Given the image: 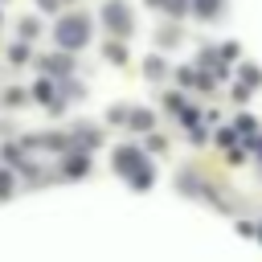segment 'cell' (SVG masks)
<instances>
[{
  "label": "cell",
  "instance_id": "6da1fadb",
  "mask_svg": "<svg viewBox=\"0 0 262 262\" xmlns=\"http://www.w3.org/2000/svg\"><path fill=\"white\" fill-rule=\"evenodd\" d=\"M53 37H57V45H61V49H78V45H86L90 25H86V16H61Z\"/></svg>",
  "mask_w": 262,
  "mask_h": 262
},
{
  "label": "cell",
  "instance_id": "7a4b0ae2",
  "mask_svg": "<svg viewBox=\"0 0 262 262\" xmlns=\"http://www.w3.org/2000/svg\"><path fill=\"white\" fill-rule=\"evenodd\" d=\"M102 20H106V25L115 29V33H127V29H131V12H127V8L119 4V0H115V4H106V12H102Z\"/></svg>",
  "mask_w": 262,
  "mask_h": 262
},
{
  "label": "cell",
  "instance_id": "3957f363",
  "mask_svg": "<svg viewBox=\"0 0 262 262\" xmlns=\"http://www.w3.org/2000/svg\"><path fill=\"white\" fill-rule=\"evenodd\" d=\"M139 164H143V151H139V147H119V151H115V168H119L123 176H131Z\"/></svg>",
  "mask_w": 262,
  "mask_h": 262
},
{
  "label": "cell",
  "instance_id": "277c9868",
  "mask_svg": "<svg viewBox=\"0 0 262 262\" xmlns=\"http://www.w3.org/2000/svg\"><path fill=\"white\" fill-rule=\"evenodd\" d=\"M86 168H90L86 156H70V160H66V172H70V176H86Z\"/></svg>",
  "mask_w": 262,
  "mask_h": 262
},
{
  "label": "cell",
  "instance_id": "5b68a950",
  "mask_svg": "<svg viewBox=\"0 0 262 262\" xmlns=\"http://www.w3.org/2000/svg\"><path fill=\"white\" fill-rule=\"evenodd\" d=\"M41 66H45V70H53V74H70V57H61V53H57V57H45Z\"/></svg>",
  "mask_w": 262,
  "mask_h": 262
},
{
  "label": "cell",
  "instance_id": "8992f818",
  "mask_svg": "<svg viewBox=\"0 0 262 262\" xmlns=\"http://www.w3.org/2000/svg\"><path fill=\"white\" fill-rule=\"evenodd\" d=\"M233 131H237V135H242V139H254V131H258V123H254V119H250V115H242V119H237V127H233Z\"/></svg>",
  "mask_w": 262,
  "mask_h": 262
},
{
  "label": "cell",
  "instance_id": "52a82bcc",
  "mask_svg": "<svg viewBox=\"0 0 262 262\" xmlns=\"http://www.w3.org/2000/svg\"><path fill=\"white\" fill-rule=\"evenodd\" d=\"M127 123H131L135 131H143V127H151V115H147V111H131V115H127Z\"/></svg>",
  "mask_w": 262,
  "mask_h": 262
},
{
  "label": "cell",
  "instance_id": "ba28073f",
  "mask_svg": "<svg viewBox=\"0 0 262 262\" xmlns=\"http://www.w3.org/2000/svg\"><path fill=\"white\" fill-rule=\"evenodd\" d=\"M131 184H135V188H147V184H151V168H135V172H131Z\"/></svg>",
  "mask_w": 262,
  "mask_h": 262
},
{
  "label": "cell",
  "instance_id": "9c48e42d",
  "mask_svg": "<svg viewBox=\"0 0 262 262\" xmlns=\"http://www.w3.org/2000/svg\"><path fill=\"white\" fill-rule=\"evenodd\" d=\"M143 74H147V78H164V61H160V57H147Z\"/></svg>",
  "mask_w": 262,
  "mask_h": 262
},
{
  "label": "cell",
  "instance_id": "30bf717a",
  "mask_svg": "<svg viewBox=\"0 0 262 262\" xmlns=\"http://www.w3.org/2000/svg\"><path fill=\"white\" fill-rule=\"evenodd\" d=\"M106 57H111V61H127V49H123V45H115V41H111V45H106Z\"/></svg>",
  "mask_w": 262,
  "mask_h": 262
},
{
  "label": "cell",
  "instance_id": "8fae6325",
  "mask_svg": "<svg viewBox=\"0 0 262 262\" xmlns=\"http://www.w3.org/2000/svg\"><path fill=\"white\" fill-rule=\"evenodd\" d=\"M217 12V0H196V16H213Z\"/></svg>",
  "mask_w": 262,
  "mask_h": 262
},
{
  "label": "cell",
  "instance_id": "7c38bea8",
  "mask_svg": "<svg viewBox=\"0 0 262 262\" xmlns=\"http://www.w3.org/2000/svg\"><path fill=\"white\" fill-rule=\"evenodd\" d=\"M242 82H246V86H258L262 74H258V70H242Z\"/></svg>",
  "mask_w": 262,
  "mask_h": 262
},
{
  "label": "cell",
  "instance_id": "4fadbf2b",
  "mask_svg": "<svg viewBox=\"0 0 262 262\" xmlns=\"http://www.w3.org/2000/svg\"><path fill=\"white\" fill-rule=\"evenodd\" d=\"M4 102H8V106H20V102H25V90H8Z\"/></svg>",
  "mask_w": 262,
  "mask_h": 262
},
{
  "label": "cell",
  "instance_id": "5bb4252c",
  "mask_svg": "<svg viewBox=\"0 0 262 262\" xmlns=\"http://www.w3.org/2000/svg\"><path fill=\"white\" fill-rule=\"evenodd\" d=\"M168 111H180V115H184V98H180V94H168Z\"/></svg>",
  "mask_w": 262,
  "mask_h": 262
},
{
  "label": "cell",
  "instance_id": "9a60e30c",
  "mask_svg": "<svg viewBox=\"0 0 262 262\" xmlns=\"http://www.w3.org/2000/svg\"><path fill=\"white\" fill-rule=\"evenodd\" d=\"M8 57H12V61H25V57H29V49H25V45H12V53H8Z\"/></svg>",
  "mask_w": 262,
  "mask_h": 262
},
{
  "label": "cell",
  "instance_id": "2e32d148",
  "mask_svg": "<svg viewBox=\"0 0 262 262\" xmlns=\"http://www.w3.org/2000/svg\"><path fill=\"white\" fill-rule=\"evenodd\" d=\"M8 188H12V176H8V172H0V196H8Z\"/></svg>",
  "mask_w": 262,
  "mask_h": 262
},
{
  "label": "cell",
  "instance_id": "e0dca14e",
  "mask_svg": "<svg viewBox=\"0 0 262 262\" xmlns=\"http://www.w3.org/2000/svg\"><path fill=\"white\" fill-rule=\"evenodd\" d=\"M37 8H45V12H53V8H57V0H37Z\"/></svg>",
  "mask_w": 262,
  "mask_h": 262
},
{
  "label": "cell",
  "instance_id": "ac0fdd59",
  "mask_svg": "<svg viewBox=\"0 0 262 262\" xmlns=\"http://www.w3.org/2000/svg\"><path fill=\"white\" fill-rule=\"evenodd\" d=\"M147 4H164V0H147Z\"/></svg>",
  "mask_w": 262,
  "mask_h": 262
}]
</instances>
